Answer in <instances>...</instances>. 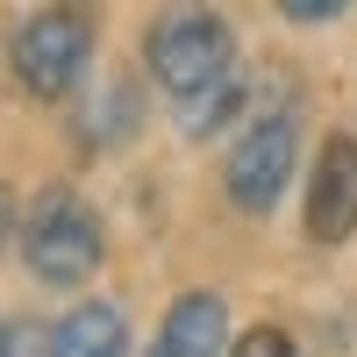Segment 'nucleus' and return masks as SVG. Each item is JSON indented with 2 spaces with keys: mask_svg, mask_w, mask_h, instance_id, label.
Listing matches in <instances>:
<instances>
[{
  "mask_svg": "<svg viewBox=\"0 0 357 357\" xmlns=\"http://www.w3.org/2000/svg\"><path fill=\"white\" fill-rule=\"evenodd\" d=\"M350 229H357V136H329L307 178V236L343 243Z\"/></svg>",
  "mask_w": 357,
  "mask_h": 357,
  "instance_id": "5",
  "label": "nucleus"
},
{
  "mask_svg": "<svg viewBox=\"0 0 357 357\" xmlns=\"http://www.w3.org/2000/svg\"><path fill=\"white\" fill-rule=\"evenodd\" d=\"M222 336H229L222 293H178L158 321V343L143 357H222Z\"/></svg>",
  "mask_w": 357,
  "mask_h": 357,
  "instance_id": "6",
  "label": "nucleus"
},
{
  "mask_svg": "<svg viewBox=\"0 0 357 357\" xmlns=\"http://www.w3.org/2000/svg\"><path fill=\"white\" fill-rule=\"evenodd\" d=\"M143 122V100H136V86L129 79H107L86 93V114H79V143L86 151H114V143H129Z\"/></svg>",
  "mask_w": 357,
  "mask_h": 357,
  "instance_id": "8",
  "label": "nucleus"
},
{
  "mask_svg": "<svg viewBox=\"0 0 357 357\" xmlns=\"http://www.w3.org/2000/svg\"><path fill=\"white\" fill-rule=\"evenodd\" d=\"M8 229H15V207H8V186H0V243H8Z\"/></svg>",
  "mask_w": 357,
  "mask_h": 357,
  "instance_id": "13",
  "label": "nucleus"
},
{
  "mask_svg": "<svg viewBox=\"0 0 357 357\" xmlns=\"http://www.w3.org/2000/svg\"><path fill=\"white\" fill-rule=\"evenodd\" d=\"M8 57H15V79L36 100H57V93L79 86L86 57H93V22L79 8H43V15H29L8 36Z\"/></svg>",
  "mask_w": 357,
  "mask_h": 357,
  "instance_id": "3",
  "label": "nucleus"
},
{
  "mask_svg": "<svg viewBox=\"0 0 357 357\" xmlns=\"http://www.w3.org/2000/svg\"><path fill=\"white\" fill-rule=\"evenodd\" d=\"M229 357H301V343H293L286 329H272V321H264V329H243V336H236Z\"/></svg>",
  "mask_w": 357,
  "mask_h": 357,
  "instance_id": "10",
  "label": "nucleus"
},
{
  "mask_svg": "<svg viewBox=\"0 0 357 357\" xmlns=\"http://www.w3.org/2000/svg\"><path fill=\"white\" fill-rule=\"evenodd\" d=\"M286 15H293V22H336L343 8H336V0H293Z\"/></svg>",
  "mask_w": 357,
  "mask_h": 357,
  "instance_id": "12",
  "label": "nucleus"
},
{
  "mask_svg": "<svg viewBox=\"0 0 357 357\" xmlns=\"http://www.w3.org/2000/svg\"><path fill=\"white\" fill-rule=\"evenodd\" d=\"M143 65L186 107L200 93H215L222 79H236L229 72L236 65V36H229L222 15H165V22H151V36H143Z\"/></svg>",
  "mask_w": 357,
  "mask_h": 357,
  "instance_id": "2",
  "label": "nucleus"
},
{
  "mask_svg": "<svg viewBox=\"0 0 357 357\" xmlns=\"http://www.w3.org/2000/svg\"><path fill=\"white\" fill-rule=\"evenodd\" d=\"M236 107H243V86H236V79H222L215 93H200V100H186V107H178V129H186V136H215Z\"/></svg>",
  "mask_w": 357,
  "mask_h": 357,
  "instance_id": "9",
  "label": "nucleus"
},
{
  "mask_svg": "<svg viewBox=\"0 0 357 357\" xmlns=\"http://www.w3.org/2000/svg\"><path fill=\"white\" fill-rule=\"evenodd\" d=\"M129 350V321L114 301H86L50 329V357H122Z\"/></svg>",
  "mask_w": 357,
  "mask_h": 357,
  "instance_id": "7",
  "label": "nucleus"
},
{
  "mask_svg": "<svg viewBox=\"0 0 357 357\" xmlns=\"http://www.w3.org/2000/svg\"><path fill=\"white\" fill-rule=\"evenodd\" d=\"M0 357H50V329H36V321H0Z\"/></svg>",
  "mask_w": 357,
  "mask_h": 357,
  "instance_id": "11",
  "label": "nucleus"
},
{
  "mask_svg": "<svg viewBox=\"0 0 357 357\" xmlns=\"http://www.w3.org/2000/svg\"><path fill=\"white\" fill-rule=\"evenodd\" d=\"M22 264L43 286H86L100 272V222L72 186H43L22 215Z\"/></svg>",
  "mask_w": 357,
  "mask_h": 357,
  "instance_id": "1",
  "label": "nucleus"
},
{
  "mask_svg": "<svg viewBox=\"0 0 357 357\" xmlns=\"http://www.w3.org/2000/svg\"><path fill=\"white\" fill-rule=\"evenodd\" d=\"M286 178H293V114H257L236 136V151L222 165V186L243 215H264V207H279Z\"/></svg>",
  "mask_w": 357,
  "mask_h": 357,
  "instance_id": "4",
  "label": "nucleus"
}]
</instances>
